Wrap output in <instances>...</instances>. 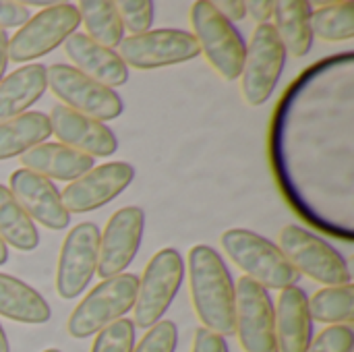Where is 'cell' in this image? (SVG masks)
<instances>
[{
	"instance_id": "13",
	"label": "cell",
	"mask_w": 354,
	"mask_h": 352,
	"mask_svg": "<svg viewBox=\"0 0 354 352\" xmlns=\"http://www.w3.org/2000/svg\"><path fill=\"white\" fill-rule=\"evenodd\" d=\"M135 178V168L127 162H108L91 168L60 193L68 214H87L116 199Z\"/></svg>"
},
{
	"instance_id": "39",
	"label": "cell",
	"mask_w": 354,
	"mask_h": 352,
	"mask_svg": "<svg viewBox=\"0 0 354 352\" xmlns=\"http://www.w3.org/2000/svg\"><path fill=\"white\" fill-rule=\"evenodd\" d=\"M44 352H60V351H56V349H48V351H44Z\"/></svg>"
},
{
	"instance_id": "21",
	"label": "cell",
	"mask_w": 354,
	"mask_h": 352,
	"mask_svg": "<svg viewBox=\"0 0 354 352\" xmlns=\"http://www.w3.org/2000/svg\"><path fill=\"white\" fill-rule=\"evenodd\" d=\"M311 4L307 0H278L274 2V29L288 54L303 58L313 44L311 33Z\"/></svg>"
},
{
	"instance_id": "12",
	"label": "cell",
	"mask_w": 354,
	"mask_h": 352,
	"mask_svg": "<svg viewBox=\"0 0 354 352\" xmlns=\"http://www.w3.org/2000/svg\"><path fill=\"white\" fill-rule=\"evenodd\" d=\"M100 228L93 222H81L66 234L56 270V293L62 299L79 297L97 272Z\"/></svg>"
},
{
	"instance_id": "19",
	"label": "cell",
	"mask_w": 354,
	"mask_h": 352,
	"mask_svg": "<svg viewBox=\"0 0 354 352\" xmlns=\"http://www.w3.org/2000/svg\"><path fill=\"white\" fill-rule=\"evenodd\" d=\"M25 170L44 178L73 183L93 168V158L62 143H39L21 156Z\"/></svg>"
},
{
	"instance_id": "23",
	"label": "cell",
	"mask_w": 354,
	"mask_h": 352,
	"mask_svg": "<svg viewBox=\"0 0 354 352\" xmlns=\"http://www.w3.org/2000/svg\"><path fill=\"white\" fill-rule=\"evenodd\" d=\"M50 135V118L44 112H25L12 120L0 122V162L23 156Z\"/></svg>"
},
{
	"instance_id": "31",
	"label": "cell",
	"mask_w": 354,
	"mask_h": 352,
	"mask_svg": "<svg viewBox=\"0 0 354 352\" xmlns=\"http://www.w3.org/2000/svg\"><path fill=\"white\" fill-rule=\"evenodd\" d=\"M354 332L351 326L326 328L305 352H353Z\"/></svg>"
},
{
	"instance_id": "7",
	"label": "cell",
	"mask_w": 354,
	"mask_h": 352,
	"mask_svg": "<svg viewBox=\"0 0 354 352\" xmlns=\"http://www.w3.org/2000/svg\"><path fill=\"white\" fill-rule=\"evenodd\" d=\"M185 278V261L178 251L162 249L147 263L135 299V326L153 328L170 309Z\"/></svg>"
},
{
	"instance_id": "18",
	"label": "cell",
	"mask_w": 354,
	"mask_h": 352,
	"mask_svg": "<svg viewBox=\"0 0 354 352\" xmlns=\"http://www.w3.org/2000/svg\"><path fill=\"white\" fill-rule=\"evenodd\" d=\"M313 319L309 299L303 288L288 286L280 293L276 309V344L278 352H305L311 344Z\"/></svg>"
},
{
	"instance_id": "20",
	"label": "cell",
	"mask_w": 354,
	"mask_h": 352,
	"mask_svg": "<svg viewBox=\"0 0 354 352\" xmlns=\"http://www.w3.org/2000/svg\"><path fill=\"white\" fill-rule=\"evenodd\" d=\"M48 87L46 66L31 62L0 81V122L12 120L33 106Z\"/></svg>"
},
{
	"instance_id": "22",
	"label": "cell",
	"mask_w": 354,
	"mask_h": 352,
	"mask_svg": "<svg viewBox=\"0 0 354 352\" xmlns=\"http://www.w3.org/2000/svg\"><path fill=\"white\" fill-rule=\"evenodd\" d=\"M0 315L19 324L41 326L50 322L52 311L46 299L25 282L0 274Z\"/></svg>"
},
{
	"instance_id": "1",
	"label": "cell",
	"mask_w": 354,
	"mask_h": 352,
	"mask_svg": "<svg viewBox=\"0 0 354 352\" xmlns=\"http://www.w3.org/2000/svg\"><path fill=\"white\" fill-rule=\"evenodd\" d=\"M189 282L195 313L205 330L218 336H234V284L222 257L207 245L189 253Z\"/></svg>"
},
{
	"instance_id": "35",
	"label": "cell",
	"mask_w": 354,
	"mask_h": 352,
	"mask_svg": "<svg viewBox=\"0 0 354 352\" xmlns=\"http://www.w3.org/2000/svg\"><path fill=\"white\" fill-rule=\"evenodd\" d=\"M247 15H251L259 25L268 23V19L274 15V2L272 0H249L245 2Z\"/></svg>"
},
{
	"instance_id": "37",
	"label": "cell",
	"mask_w": 354,
	"mask_h": 352,
	"mask_svg": "<svg viewBox=\"0 0 354 352\" xmlns=\"http://www.w3.org/2000/svg\"><path fill=\"white\" fill-rule=\"evenodd\" d=\"M0 352H10L8 338H6V334H4V330H2V326H0Z\"/></svg>"
},
{
	"instance_id": "34",
	"label": "cell",
	"mask_w": 354,
	"mask_h": 352,
	"mask_svg": "<svg viewBox=\"0 0 354 352\" xmlns=\"http://www.w3.org/2000/svg\"><path fill=\"white\" fill-rule=\"evenodd\" d=\"M212 4L228 23L243 21L247 17V8L243 0H222V2H212Z\"/></svg>"
},
{
	"instance_id": "27",
	"label": "cell",
	"mask_w": 354,
	"mask_h": 352,
	"mask_svg": "<svg viewBox=\"0 0 354 352\" xmlns=\"http://www.w3.org/2000/svg\"><path fill=\"white\" fill-rule=\"evenodd\" d=\"M311 33L324 41H348L354 37V4L332 2L311 12Z\"/></svg>"
},
{
	"instance_id": "17",
	"label": "cell",
	"mask_w": 354,
	"mask_h": 352,
	"mask_svg": "<svg viewBox=\"0 0 354 352\" xmlns=\"http://www.w3.org/2000/svg\"><path fill=\"white\" fill-rule=\"evenodd\" d=\"M64 52L75 68L106 87H120L129 81V66L118 52L95 44L85 33H73L64 41Z\"/></svg>"
},
{
	"instance_id": "15",
	"label": "cell",
	"mask_w": 354,
	"mask_h": 352,
	"mask_svg": "<svg viewBox=\"0 0 354 352\" xmlns=\"http://www.w3.org/2000/svg\"><path fill=\"white\" fill-rule=\"evenodd\" d=\"M8 191L31 218V222H39L50 230H62L71 224V214L64 210L60 191L52 180L19 168L10 174Z\"/></svg>"
},
{
	"instance_id": "24",
	"label": "cell",
	"mask_w": 354,
	"mask_h": 352,
	"mask_svg": "<svg viewBox=\"0 0 354 352\" xmlns=\"http://www.w3.org/2000/svg\"><path fill=\"white\" fill-rule=\"evenodd\" d=\"M77 10L87 29V37L110 50L120 46L124 39V27L112 0H81Z\"/></svg>"
},
{
	"instance_id": "29",
	"label": "cell",
	"mask_w": 354,
	"mask_h": 352,
	"mask_svg": "<svg viewBox=\"0 0 354 352\" xmlns=\"http://www.w3.org/2000/svg\"><path fill=\"white\" fill-rule=\"evenodd\" d=\"M120 23L133 35L149 31L153 23V2L151 0H120L114 2Z\"/></svg>"
},
{
	"instance_id": "11",
	"label": "cell",
	"mask_w": 354,
	"mask_h": 352,
	"mask_svg": "<svg viewBox=\"0 0 354 352\" xmlns=\"http://www.w3.org/2000/svg\"><path fill=\"white\" fill-rule=\"evenodd\" d=\"M120 58L137 71H151L193 60L201 54L193 33L183 29H153L120 41Z\"/></svg>"
},
{
	"instance_id": "3",
	"label": "cell",
	"mask_w": 354,
	"mask_h": 352,
	"mask_svg": "<svg viewBox=\"0 0 354 352\" xmlns=\"http://www.w3.org/2000/svg\"><path fill=\"white\" fill-rule=\"evenodd\" d=\"M139 290L135 274H118L102 280L71 313L66 330L73 338L83 340L100 334L104 328L122 319L133 307Z\"/></svg>"
},
{
	"instance_id": "38",
	"label": "cell",
	"mask_w": 354,
	"mask_h": 352,
	"mask_svg": "<svg viewBox=\"0 0 354 352\" xmlns=\"http://www.w3.org/2000/svg\"><path fill=\"white\" fill-rule=\"evenodd\" d=\"M6 259H8V249H6V245L2 243V239H0V266H4Z\"/></svg>"
},
{
	"instance_id": "26",
	"label": "cell",
	"mask_w": 354,
	"mask_h": 352,
	"mask_svg": "<svg viewBox=\"0 0 354 352\" xmlns=\"http://www.w3.org/2000/svg\"><path fill=\"white\" fill-rule=\"evenodd\" d=\"M309 315L319 324L351 326L354 319V286H326L309 301Z\"/></svg>"
},
{
	"instance_id": "14",
	"label": "cell",
	"mask_w": 354,
	"mask_h": 352,
	"mask_svg": "<svg viewBox=\"0 0 354 352\" xmlns=\"http://www.w3.org/2000/svg\"><path fill=\"white\" fill-rule=\"evenodd\" d=\"M145 214L141 207L129 205L118 210L106 224L104 234H100V253H97V276L112 278L124 274L133 263L141 239H143Z\"/></svg>"
},
{
	"instance_id": "28",
	"label": "cell",
	"mask_w": 354,
	"mask_h": 352,
	"mask_svg": "<svg viewBox=\"0 0 354 352\" xmlns=\"http://www.w3.org/2000/svg\"><path fill=\"white\" fill-rule=\"evenodd\" d=\"M135 349V324L131 319H118L104 328L91 346V352H133Z\"/></svg>"
},
{
	"instance_id": "4",
	"label": "cell",
	"mask_w": 354,
	"mask_h": 352,
	"mask_svg": "<svg viewBox=\"0 0 354 352\" xmlns=\"http://www.w3.org/2000/svg\"><path fill=\"white\" fill-rule=\"evenodd\" d=\"M278 249L297 270V274H305L324 286L353 284V276L344 257L330 243L305 230L303 226H284Z\"/></svg>"
},
{
	"instance_id": "32",
	"label": "cell",
	"mask_w": 354,
	"mask_h": 352,
	"mask_svg": "<svg viewBox=\"0 0 354 352\" xmlns=\"http://www.w3.org/2000/svg\"><path fill=\"white\" fill-rule=\"evenodd\" d=\"M31 19L27 4L15 0H0V29L8 27H23Z\"/></svg>"
},
{
	"instance_id": "2",
	"label": "cell",
	"mask_w": 354,
	"mask_h": 352,
	"mask_svg": "<svg viewBox=\"0 0 354 352\" xmlns=\"http://www.w3.org/2000/svg\"><path fill=\"white\" fill-rule=\"evenodd\" d=\"M222 247L226 255L259 286L284 290L297 286L299 274L282 255V251L268 239L245 230L232 228L222 234Z\"/></svg>"
},
{
	"instance_id": "36",
	"label": "cell",
	"mask_w": 354,
	"mask_h": 352,
	"mask_svg": "<svg viewBox=\"0 0 354 352\" xmlns=\"http://www.w3.org/2000/svg\"><path fill=\"white\" fill-rule=\"evenodd\" d=\"M6 62H8V35L6 31L0 29V81L6 71Z\"/></svg>"
},
{
	"instance_id": "16",
	"label": "cell",
	"mask_w": 354,
	"mask_h": 352,
	"mask_svg": "<svg viewBox=\"0 0 354 352\" xmlns=\"http://www.w3.org/2000/svg\"><path fill=\"white\" fill-rule=\"evenodd\" d=\"M48 118L56 139L71 149L91 158H108L118 149L116 135L104 122L79 114L62 104L54 106Z\"/></svg>"
},
{
	"instance_id": "30",
	"label": "cell",
	"mask_w": 354,
	"mask_h": 352,
	"mask_svg": "<svg viewBox=\"0 0 354 352\" xmlns=\"http://www.w3.org/2000/svg\"><path fill=\"white\" fill-rule=\"evenodd\" d=\"M178 342V330L172 322H158L141 338L133 352H174Z\"/></svg>"
},
{
	"instance_id": "9",
	"label": "cell",
	"mask_w": 354,
	"mask_h": 352,
	"mask_svg": "<svg viewBox=\"0 0 354 352\" xmlns=\"http://www.w3.org/2000/svg\"><path fill=\"white\" fill-rule=\"evenodd\" d=\"M286 62V50L272 23H263L255 29L251 44L245 52L243 64V95L251 106H263L282 75Z\"/></svg>"
},
{
	"instance_id": "8",
	"label": "cell",
	"mask_w": 354,
	"mask_h": 352,
	"mask_svg": "<svg viewBox=\"0 0 354 352\" xmlns=\"http://www.w3.org/2000/svg\"><path fill=\"white\" fill-rule=\"evenodd\" d=\"M46 75H48V87L58 100L64 102L62 106L100 122L114 120L122 114L124 104L120 95L114 89L83 75L75 66L52 64L46 68Z\"/></svg>"
},
{
	"instance_id": "25",
	"label": "cell",
	"mask_w": 354,
	"mask_h": 352,
	"mask_svg": "<svg viewBox=\"0 0 354 352\" xmlns=\"http://www.w3.org/2000/svg\"><path fill=\"white\" fill-rule=\"evenodd\" d=\"M0 239L19 251H33L39 245L35 224L4 185H0Z\"/></svg>"
},
{
	"instance_id": "5",
	"label": "cell",
	"mask_w": 354,
	"mask_h": 352,
	"mask_svg": "<svg viewBox=\"0 0 354 352\" xmlns=\"http://www.w3.org/2000/svg\"><path fill=\"white\" fill-rule=\"evenodd\" d=\"M191 25L199 50L205 54L209 64L226 79L234 81L243 73L245 64V41L241 33L228 23L209 0H197L191 6Z\"/></svg>"
},
{
	"instance_id": "10",
	"label": "cell",
	"mask_w": 354,
	"mask_h": 352,
	"mask_svg": "<svg viewBox=\"0 0 354 352\" xmlns=\"http://www.w3.org/2000/svg\"><path fill=\"white\" fill-rule=\"evenodd\" d=\"M234 328L245 352H278L272 299L263 286L247 276L234 288Z\"/></svg>"
},
{
	"instance_id": "6",
	"label": "cell",
	"mask_w": 354,
	"mask_h": 352,
	"mask_svg": "<svg viewBox=\"0 0 354 352\" xmlns=\"http://www.w3.org/2000/svg\"><path fill=\"white\" fill-rule=\"evenodd\" d=\"M79 25L81 17L75 4H50L8 37V60L27 62L50 54L54 48L64 44Z\"/></svg>"
},
{
	"instance_id": "33",
	"label": "cell",
	"mask_w": 354,
	"mask_h": 352,
	"mask_svg": "<svg viewBox=\"0 0 354 352\" xmlns=\"http://www.w3.org/2000/svg\"><path fill=\"white\" fill-rule=\"evenodd\" d=\"M193 352H228V344L222 336H218L205 328H199L195 332Z\"/></svg>"
}]
</instances>
